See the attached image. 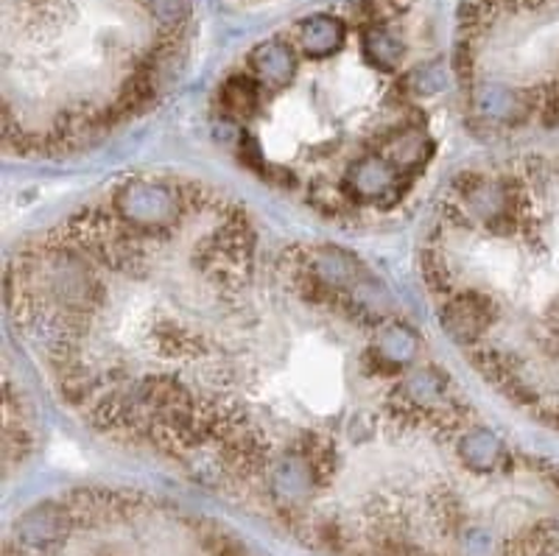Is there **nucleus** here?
Segmentation results:
<instances>
[{"mask_svg": "<svg viewBox=\"0 0 559 556\" xmlns=\"http://www.w3.org/2000/svg\"><path fill=\"white\" fill-rule=\"evenodd\" d=\"M20 344L109 442L331 556H559L515 448L361 258L182 174L115 182L7 265Z\"/></svg>", "mask_w": 559, "mask_h": 556, "instance_id": "f257e3e1", "label": "nucleus"}, {"mask_svg": "<svg viewBox=\"0 0 559 556\" xmlns=\"http://www.w3.org/2000/svg\"><path fill=\"white\" fill-rule=\"evenodd\" d=\"M437 64L376 9L313 12L258 43L218 87L216 129L241 165L313 213L367 224L397 213L437 154Z\"/></svg>", "mask_w": 559, "mask_h": 556, "instance_id": "f03ea898", "label": "nucleus"}]
</instances>
